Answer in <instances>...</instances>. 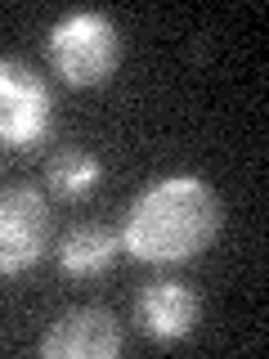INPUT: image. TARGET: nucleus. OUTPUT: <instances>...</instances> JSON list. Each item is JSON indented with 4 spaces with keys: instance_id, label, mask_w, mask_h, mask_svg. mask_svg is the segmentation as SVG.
Segmentation results:
<instances>
[{
    "instance_id": "obj_1",
    "label": "nucleus",
    "mask_w": 269,
    "mask_h": 359,
    "mask_svg": "<svg viewBox=\"0 0 269 359\" xmlns=\"http://www.w3.org/2000/svg\"><path fill=\"white\" fill-rule=\"evenodd\" d=\"M224 224V202L198 175H166L130 202L121 220V252L144 265H179L202 256Z\"/></svg>"
},
{
    "instance_id": "obj_2",
    "label": "nucleus",
    "mask_w": 269,
    "mask_h": 359,
    "mask_svg": "<svg viewBox=\"0 0 269 359\" xmlns=\"http://www.w3.org/2000/svg\"><path fill=\"white\" fill-rule=\"evenodd\" d=\"M45 54H50V67L63 76L72 90H90L104 86L121 63V36L117 22L99 9H76V14H63L50 27V41H45Z\"/></svg>"
},
{
    "instance_id": "obj_3",
    "label": "nucleus",
    "mask_w": 269,
    "mask_h": 359,
    "mask_svg": "<svg viewBox=\"0 0 269 359\" xmlns=\"http://www.w3.org/2000/svg\"><path fill=\"white\" fill-rule=\"evenodd\" d=\"M54 126L50 81L22 59H0V144L36 149Z\"/></svg>"
},
{
    "instance_id": "obj_4",
    "label": "nucleus",
    "mask_w": 269,
    "mask_h": 359,
    "mask_svg": "<svg viewBox=\"0 0 269 359\" xmlns=\"http://www.w3.org/2000/svg\"><path fill=\"white\" fill-rule=\"evenodd\" d=\"M50 252V202L32 184L0 189V278L36 269Z\"/></svg>"
},
{
    "instance_id": "obj_5",
    "label": "nucleus",
    "mask_w": 269,
    "mask_h": 359,
    "mask_svg": "<svg viewBox=\"0 0 269 359\" xmlns=\"http://www.w3.org/2000/svg\"><path fill=\"white\" fill-rule=\"evenodd\" d=\"M126 337L121 323L99 306H81L67 310L50 323V332L41 337V355L45 359H112L121 355Z\"/></svg>"
},
{
    "instance_id": "obj_6",
    "label": "nucleus",
    "mask_w": 269,
    "mask_h": 359,
    "mask_svg": "<svg viewBox=\"0 0 269 359\" xmlns=\"http://www.w3.org/2000/svg\"><path fill=\"white\" fill-rule=\"evenodd\" d=\"M202 319V301L198 292L179 278H157L134 297V323L139 332L157 346H171V341H184L188 332L198 328Z\"/></svg>"
},
{
    "instance_id": "obj_7",
    "label": "nucleus",
    "mask_w": 269,
    "mask_h": 359,
    "mask_svg": "<svg viewBox=\"0 0 269 359\" xmlns=\"http://www.w3.org/2000/svg\"><path fill=\"white\" fill-rule=\"evenodd\" d=\"M59 269L67 278H99L117 265L121 256V233L108 229V224H76V229L63 233L59 243Z\"/></svg>"
},
{
    "instance_id": "obj_8",
    "label": "nucleus",
    "mask_w": 269,
    "mask_h": 359,
    "mask_svg": "<svg viewBox=\"0 0 269 359\" xmlns=\"http://www.w3.org/2000/svg\"><path fill=\"white\" fill-rule=\"evenodd\" d=\"M99 180H104V162H99V153L81 149V144H67V149L50 153V162H45V189L63 202L90 198L99 189Z\"/></svg>"
}]
</instances>
